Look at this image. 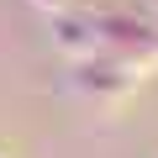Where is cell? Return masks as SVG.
I'll use <instances>...</instances> for the list:
<instances>
[{"label": "cell", "mask_w": 158, "mask_h": 158, "mask_svg": "<svg viewBox=\"0 0 158 158\" xmlns=\"http://www.w3.org/2000/svg\"><path fill=\"white\" fill-rule=\"evenodd\" d=\"M137 79H142V69L121 63L116 53H95V58H85V63H74L69 90L85 95V100H95V106H116L121 95L137 90Z\"/></svg>", "instance_id": "cell-1"}, {"label": "cell", "mask_w": 158, "mask_h": 158, "mask_svg": "<svg viewBox=\"0 0 158 158\" xmlns=\"http://www.w3.org/2000/svg\"><path fill=\"white\" fill-rule=\"evenodd\" d=\"M53 48L69 58V63H85L100 53V27L95 16H79V11H58L53 16Z\"/></svg>", "instance_id": "cell-2"}, {"label": "cell", "mask_w": 158, "mask_h": 158, "mask_svg": "<svg viewBox=\"0 0 158 158\" xmlns=\"http://www.w3.org/2000/svg\"><path fill=\"white\" fill-rule=\"evenodd\" d=\"M37 11H48V16H58V11H69V0H32Z\"/></svg>", "instance_id": "cell-3"}]
</instances>
